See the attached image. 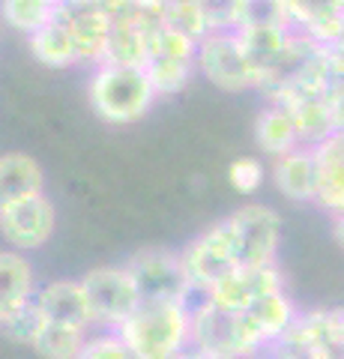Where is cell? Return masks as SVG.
<instances>
[{"label": "cell", "mask_w": 344, "mask_h": 359, "mask_svg": "<svg viewBox=\"0 0 344 359\" xmlns=\"http://www.w3.org/2000/svg\"><path fill=\"white\" fill-rule=\"evenodd\" d=\"M291 108L294 123H296V132H299V141L308 144V147H317L320 141H326L332 132H336V123H332V111L326 105V96L317 93V96H299L291 99V102H282Z\"/></svg>", "instance_id": "cell-22"}, {"label": "cell", "mask_w": 344, "mask_h": 359, "mask_svg": "<svg viewBox=\"0 0 344 359\" xmlns=\"http://www.w3.org/2000/svg\"><path fill=\"white\" fill-rule=\"evenodd\" d=\"M42 311H39V306H36V299L30 302L27 309H21L13 320L6 323V327H0V332L6 335V339H13V341H18V344H27V347H33V341H36V335H39V330H42Z\"/></svg>", "instance_id": "cell-30"}, {"label": "cell", "mask_w": 344, "mask_h": 359, "mask_svg": "<svg viewBox=\"0 0 344 359\" xmlns=\"http://www.w3.org/2000/svg\"><path fill=\"white\" fill-rule=\"evenodd\" d=\"M273 183L294 204H317L320 192V165L317 150L308 144H299L296 150L275 156L273 162Z\"/></svg>", "instance_id": "cell-14"}, {"label": "cell", "mask_w": 344, "mask_h": 359, "mask_svg": "<svg viewBox=\"0 0 344 359\" xmlns=\"http://www.w3.org/2000/svg\"><path fill=\"white\" fill-rule=\"evenodd\" d=\"M275 356H312L332 359L344 356V309H317L299 318L273 347Z\"/></svg>", "instance_id": "cell-7"}, {"label": "cell", "mask_w": 344, "mask_h": 359, "mask_svg": "<svg viewBox=\"0 0 344 359\" xmlns=\"http://www.w3.org/2000/svg\"><path fill=\"white\" fill-rule=\"evenodd\" d=\"M263 177H266V168L258 156H242V159L228 165V183L240 195H254L263 186Z\"/></svg>", "instance_id": "cell-28"}, {"label": "cell", "mask_w": 344, "mask_h": 359, "mask_svg": "<svg viewBox=\"0 0 344 359\" xmlns=\"http://www.w3.org/2000/svg\"><path fill=\"white\" fill-rule=\"evenodd\" d=\"M242 27H294L284 0H242Z\"/></svg>", "instance_id": "cell-26"}, {"label": "cell", "mask_w": 344, "mask_h": 359, "mask_svg": "<svg viewBox=\"0 0 344 359\" xmlns=\"http://www.w3.org/2000/svg\"><path fill=\"white\" fill-rule=\"evenodd\" d=\"M165 25H171L177 30L188 33V36L195 39H204L209 27L201 15V9H198L195 0H168V6H165Z\"/></svg>", "instance_id": "cell-27"}, {"label": "cell", "mask_w": 344, "mask_h": 359, "mask_svg": "<svg viewBox=\"0 0 344 359\" xmlns=\"http://www.w3.org/2000/svg\"><path fill=\"white\" fill-rule=\"evenodd\" d=\"M326 105L332 111V123L336 132H344V78H332V84L326 87Z\"/></svg>", "instance_id": "cell-32"}, {"label": "cell", "mask_w": 344, "mask_h": 359, "mask_svg": "<svg viewBox=\"0 0 344 359\" xmlns=\"http://www.w3.org/2000/svg\"><path fill=\"white\" fill-rule=\"evenodd\" d=\"M315 150L320 165L317 207H324L329 216H336V212H344V132H332Z\"/></svg>", "instance_id": "cell-19"}, {"label": "cell", "mask_w": 344, "mask_h": 359, "mask_svg": "<svg viewBox=\"0 0 344 359\" xmlns=\"http://www.w3.org/2000/svg\"><path fill=\"white\" fill-rule=\"evenodd\" d=\"M87 330L78 327H66V323H54V320H42V330L33 341V351L51 359H75L84 353L87 344Z\"/></svg>", "instance_id": "cell-25"}, {"label": "cell", "mask_w": 344, "mask_h": 359, "mask_svg": "<svg viewBox=\"0 0 344 359\" xmlns=\"http://www.w3.org/2000/svg\"><path fill=\"white\" fill-rule=\"evenodd\" d=\"M261 351H270V344L261 335L258 323L249 311L221 309L216 302L198 297L192 302V341L188 353L204 359H242Z\"/></svg>", "instance_id": "cell-3"}, {"label": "cell", "mask_w": 344, "mask_h": 359, "mask_svg": "<svg viewBox=\"0 0 344 359\" xmlns=\"http://www.w3.org/2000/svg\"><path fill=\"white\" fill-rule=\"evenodd\" d=\"M54 224H57V212L46 192L21 198L6 210H0V237L9 243V249L18 252L42 249L51 240Z\"/></svg>", "instance_id": "cell-12"}, {"label": "cell", "mask_w": 344, "mask_h": 359, "mask_svg": "<svg viewBox=\"0 0 344 359\" xmlns=\"http://www.w3.org/2000/svg\"><path fill=\"white\" fill-rule=\"evenodd\" d=\"M126 266L135 276L144 299H192L195 297V287L188 282L180 252L147 249V252H138Z\"/></svg>", "instance_id": "cell-10"}, {"label": "cell", "mask_w": 344, "mask_h": 359, "mask_svg": "<svg viewBox=\"0 0 344 359\" xmlns=\"http://www.w3.org/2000/svg\"><path fill=\"white\" fill-rule=\"evenodd\" d=\"M57 18L66 25L69 36L75 39L81 63H102L108 57V42H111V9L105 4L93 0H63Z\"/></svg>", "instance_id": "cell-13"}, {"label": "cell", "mask_w": 344, "mask_h": 359, "mask_svg": "<svg viewBox=\"0 0 344 359\" xmlns=\"http://www.w3.org/2000/svg\"><path fill=\"white\" fill-rule=\"evenodd\" d=\"M246 311L252 314V320L258 323V330L266 339V344H270V351L299 318V309L294 306V299L287 297V290H275V294L263 297L261 302H254Z\"/></svg>", "instance_id": "cell-23"}, {"label": "cell", "mask_w": 344, "mask_h": 359, "mask_svg": "<svg viewBox=\"0 0 344 359\" xmlns=\"http://www.w3.org/2000/svg\"><path fill=\"white\" fill-rule=\"evenodd\" d=\"M209 30H240L242 0H195Z\"/></svg>", "instance_id": "cell-29"}, {"label": "cell", "mask_w": 344, "mask_h": 359, "mask_svg": "<svg viewBox=\"0 0 344 359\" xmlns=\"http://www.w3.org/2000/svg\"><path fill=\"white\" fill-rule=\"evenodd\" d=\"M198 72L225 93L258 90V75L240 39V30H209L198 42Z\"/></svg>", "instance_id": "cell-4"}, {"label": "cell", "mask_w": 344, "mask_h": 359, "mask_svg": "<svg viewBox=\"0 0 344 359\" xmlns=\"http://www.w3.org/2000/svg\"><path fill=\"white\" fill-rule=\"evenodd\" d=\"M39 192H46V174H42V165L33 156L27 153L0 156V210Z\"/></svg>", "instance_id": "cell-18"}, {"label": "cell", "mask_w": 344, "mask_h": 359, "mask_svg": "<svg viewBox=\"0 0 344 359\" xmlns=\"http://www.w3.org/2000/svg\"><path fill=\"white\" fill-rule=\"evenodd\" d=\"M275 290H284V278L279 273V266L261 264V266H234L231 273L216 278V282L198 297L216 302L221 309L246 311L254 302H261L263 297L275 294Z\"/></svg>", "instance_id": "cell-11"}, {"label": "cell", "mask_w": 344, "mask_h": 359, "mask_svg": "<svg viewBox=\"0 0 344 359\" xmlns=\"http://www.w3.org/2000/svg\"><path fill=\"white\" fill-rule=\"evenodd\" d=\"M198 42L201 39L188 36V33L177 30L171 25H162L156 30L147 51V60H144V69L150 72L159 96L180 93L192 81V75L198 72Z\"/></svg>", "instance_id": "cell-6"}, {"label": "cell", "mask_w": 344, "mask_h": 359, "mask_svg": "<svg viewBox=\"0 0 344 359\" xmlns=\"http://www.w3.org/2000/svg\"><path fill=\"white\" fill-rule=\"evenodd\" d=\"M27 48L42 66L48 69H69V66L81 63L78 48H75V39L69 36V30L60 18L48 21L46 27H39L36 33L27 36Z\"/></svg>", "instance_id": "cell-21"}, {"label": "cell", "mask_w": 344, "mask_h": 359, "mask_svg": "<svg viewBox=\"0 0 344 359\" xmlns=\"http://www.w3.org/2000/svg\"><path fill=\"white\" fill-rule=\"evenodd\" d=\"M180 255H183L188 282H192V287H195V297L204 294L216 278H221L234 266H240L234 237H231V228H228L225 219L216 222L213 228H207L204 233H198Z\"/></svg>", "instance_id": "cell-9"}, {"label": "cell", "mask_w": 344, "mask_h": 359, "mask_svg": "<svg viewBox=\"0 0 344 359\" xmlns=\"http://www.w3.org/2000/svg\"><path fill=\"white\" fill-rule=\"evenodd\" d=\"M36 306H39L46 320L66 323V327H78L87 332L96 327L90 299H87L81 282H69V278L48 282L46 287L36 290Z\"/></svg>", "instance_id": "cell-15"}, {"label": "cell", "mask_w": 344, "mask_h": 359, "mask_svg": "<svg viewBox=\"0 0 344 359\" xmlns=\"http://www.w3.org/2000/svg\"><path fill=\"white\" fill-rule=\"evenodd\" d=\"M332 237H336V243L344 249V212H336V216H332Z\"/></svg>", "instance_id": "cell-33"}, {"label": "cell", "mask_w": 344, "mask_h": 359, "mask_svg": "<svg viewBox=\"0 0 344 359\" xmlns=\"http://www.w3.org/2000/svg\"><path fill=\"white\" fill-rule=\"evenodd\" d=\"M87 96H90L93 111L105 123L129 126V123H138L153 108V102L159 99V90L144 66L102 60L93 66Z\"/></svg>", "instance_id": "cell-2"}, {"label": "cell", "mask_w": 344, "mask_h": 359, "mask_svg": "<svg viewBox=\"0 0 344 359\" xmlns=\"http://www.w3.org/2000/svg\"><path fill=\"white\" fill-rule=\"evenodd\" d=\"M81 285L99 330H120L144 299L129 266H96L81 278Z\"/></svg>", "instance_id": "cell-5"}, {"label": "cell", "mask_w": 344, "mask_h": 359, "mask_svg": "<svg viewBox=\"0 0 344 359\" xmlns=\"http://www.w3.org/2000/svg\"><path fill=\"white\" fill-rule=\"evenodd\" d=\"M225 222L231 228V237H234L240 266L275 264V255L282 245V216L273 207L246 204L231 212Z\"/></svg>", "instance_id": "cell-8"}, {"label": "cell", "mask_w": 344, "mask_h": 359, "mask_svg": "<svg viewBox=\"0 0 344 359\" xmlns=\"http://www.w3.org/2000/svg\"><path fill=\"white\" fill-rule=\"evenodd\" d=\"M291 25L329 45L344 33V0H284Z\"/></svg>", "instance_id": "cell-17"}, {"label": "cell", "mask_w": 344, "mask_h": 359, "mask_svg": "<svg viewBox=\"0 0 344 359\" xmlns=\"http://www.w3.org/2000/svg\"><path fill=\"white\" fill-rule=\"evenodd\" d=\"M84 359H99V356H105V359H126L132 356L129 351V344L126 339L120 335V330H99L96 335H87V344H84Z\"/></svg>", "instance_id": "cell-31"}, {"label": "cell", "mask_w": 344, "mask_h": 359, "mask_svg": "<svg viewBox=\"0 0 344 359\" xmlns=\"http://www.w3.org/2000/svg\"><path fill=\"white\" fill-rule=\"evenodd\" d=\"M36 276L25 252H0V327L36 299Z\"/></svg>", "instance_id": "cell-16"}, {"label": "cell", "mask_w": 344, "mask_h": 359, "mask_svg": "<svg viewBox=\"0 0 344 359\" xmlns=\"http://www.w3.org/2000/svg\"><path fill=\"white\" fill-rule=\"evenodd\" d=\"M120 335L135 359L183 356L192 341V299H141Z\"/></svg>", "instance_id": "cell-1"}, {"label": "cell", "mask_w": 344, "mask_h": 359, "mask_svg": "<svg viewBox=\"0 0 344 359\" xmlns=\"http://www.w3.org/2000/svg\"><path fill=\"white\" fill-rule=\"evenodd\" d=\"M254 144L261 147L263 156H273V159L296 150L303 141H299L291 108L282 105V102L266 105L258 114V120H254Z\"/></svg>", "instance_id": "cell-20"}, {"label": "cell", "mask_w": 344, "mask_h": 359, "mask_svg": "<svg viewBox=\"0 0 344 359\" xmlns=\"http://www.w3.org/2000/svg\"><path fill=\"white\" fill-rule=\"evenodd\" d=\"M60 4L63 0H0V15L13 30L30 36L57 18Z\"/></svg>", "instance_id": "cell-24"}]
</instances>
